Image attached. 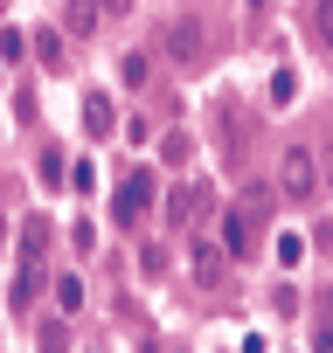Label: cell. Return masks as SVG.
<instances>
[{"mask_svg": "<svg viewBox=\"0 0 333 353\" xmlns=\"http://www.w3.org/2000/svg\"><path fill=\"white\" fill-rule=\"evenodd\" d=\"M278 188H285V201H305V194L319 188V166H312V145H285V159H278Z\"/></svg>", "mask_w": 333, "mask_h": 353, "instance_id": "cell-1", "label": "cell"}, {"mask_svg": "<svg viewBox=\"0 0 333 353\" xmlns=\"http://www.w3.org/2000/svg\"><path fill=\"white\" fill-rule=\"evenodd\" d=\"M202 35H209V28H202V21H195V14H181V21H174V28H166V35H160V49H166V56H174V63H195V56H202V49H209V42H202Z\"/></svg>", "mask_w": 333, "mask_h": 353, "instance_id": "cell-2", "label": "cell"}, {"mask_svg": "<svg viewBox=\"0 0 333 353\" xmlns=\"http://www.w3.org/2000/svg\"><path fill=\"white\" fill-rule=\"evenodd\" d=\"M153 201V173H125V194H118V222H139Z\"/></svg>", "mask_w": 333, "mask_h": 353, "instance_id": "cell-3", "label": "cell"}, {"mask_svg": "<svg viewBox=\"0 0 333 353\" xmlns=\"http://www.w3.org/2000/svg\"><path fill=\"white\" fill-rule=\"evenodd\" d=\"M97 14H104L97 0H63V28L70 35H97Z\"/></svg>", "mask_w": 333, "mask_h": 353, "instance_id": "cell-4", "label": "cell"}, {"mask_svg": "<svg viewBox=\"0 0 333 353\" xmlns=\"http://www.w3.org/2000/svg\"><path fill=\"white\" fill-rule=\"evenodd\" d=\"M202 201H209V194H195V188H174V201H166V222H174V229H188V222L202 215Z\"/></svg>", "mask_w": 333, "mask_h": 353, "instance_id": "cell-5", "label": "cell"}, {"mask_svg": "<svg viewBox=\"0 0 333 353\" xmlns=\"http://www.w3.org/2000/svg\"><path fill=\"white\" fill-rule=\"evenodd\" d=\"M111 118H118V111H111V97H104V90H97V97H84V132H91V139H104V132H111Z\"/></svg>", "mask_w": 333, "mask_h": 353, "instance_id": "cell-6", "label": "cell"}, {"mask_svg": "<svg viewBox=\"0 0 333 353\" xmlns=\"http://www.w3.org/2000/svg\"><path fill=\"white\" fill-rule=\"evenodd\" d=\"M222 250H229V256L250 250V215H222Z\"/></svg>", "mask_w": 333, "mask_h": 353, "instance_id": "cell-7", "label": "cell"}, {"mask_svg": "<svg viewBox=\"0 0 333 353\" xmlns=\"http://www.w3.org/2000/svg\"><path fill=\"white\" fill-rule=\"evenodd\" d=\"M292 97H298V70L278 63V70H271V104H292Z\"/></svg>", "mask_w": 333, "mask_h": 353, "instance_id": "cell-8", "label": "cell"}, {"mask_svg": "<svg viewBox=\"0 0 333 353\" xmlns=\"http://www.w3.org/2000/svg\"><path fill=\"white\" fill-rule=\"evenodd\" d=\"M188 152H195L188 132H166V139H160V159H166V166H188Z\"/></svg>", "mask_w": 333, "mask_h": 353, "instance_id": "cell-9", "label": "cell"}, {"mask_svg": "<svg viewBox=\"0 0 333 353\" xmlns=\"http://www.w3.org/2000/svg\"><path fill=\"white\" fill-rule=\"evenodd\" d=\"M195 277L202 284H222V250H195Z\"/></svg>", "mask_w": 333, "mask_h": 353, "instance_id": "cell-10", "label": "cell"}, {"mask_svg": "<svg viewBox=\"0 0 333 353\" xmlns=\"http://www.w3.org/2000/svg\"><path fill=\"white\" fill-rule=\"evenodd\" d=\"M312 35L333 49V0H312Z\"/></svg>", "mask_w": 333, "mask_h": 353, "instance_id": "cell-11", "label": "cell"}, {"mask_svg": "<svg viewBox=\"0 0 333 353\" xmlns=\"http://www.w3.org/2000/svg\"><path fill=\"white\" fill-rule=\"evenodd\" d=\"M118 83L139 90V83H146V56H118Z\"/></svg>", "mask_w": 333, "mask_h": 353, "instance_id": "cell-12", "label": "cell"}, {"mask_svg": "<svg viewBox=\"0 0 333 353\" xmlns=\"http://www.w3.org/2000/svg\"><path fill=\"white\" fill-rule=\"evenodd\" d=\"M56 305L77 312V305H84V284H77V277H56Z\"/></svg>", "mask_w": 333, "mask_h": 353, "instance_id": "cell-13", "label": "cell"}, {"mask_svg": "<svg viewBox=\"0 0 333 353\" xmlns=\"http://www.w3.org/2000/svg\"><path fill=\"white\" fill-rule=\"evenodd\" d=\"M35 284H42V277H35V263H28V270L15 277V305H28V298H35Z\"/></svg>", "mask_w": 333, "mask_h": 353, "instance_id": "cell-14", "label": "cell"}, {"mask_svg": "<svg viewBox=\"0 0 333 353\" xmlns=\"http://www.w3.org/2000/svg\"><path fill=\"white\" fill-rule=\"evenodd\" d=\"M97 8H104V14H125V8H132V0H97Z\"/></svg>", "mask_w": 333, "mask_h": 353, "instance_id": "cell-15", "label": "cell"}, {"mask_svg": "<svg viewBox=\"0 0 333 353\" xmlns=\"http://www.w3.org/2000/svg\"><path fill=\"white\" fill-rule=\"evenodd\" d=\"M326 181H333V152H326Z\"/></svg>", "mask_w": 333, "mask_h": 353, "instance_id": "cell-16", "label": "cell"}, {"mask_svg": "<svg viewBox=\"0 0 333 353\" xmlns=\"http://www.w3.org/2000/svg\"><path fill=\"white\" fill-rule=\"evenodd\" d=\"M250 8H271V0H250Z\"/></svg>", "mask_w": 333, "mask_h": 353, "instance_id": "cell-17", "label": "cell"}]
</instances>
